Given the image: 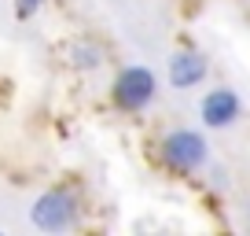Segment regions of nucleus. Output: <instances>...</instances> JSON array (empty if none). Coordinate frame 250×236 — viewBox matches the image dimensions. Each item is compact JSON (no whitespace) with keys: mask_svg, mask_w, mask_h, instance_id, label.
Segmentation results:
<instances>
[{"mask_svg":"<svg viewBox=\"0 0 250 236\" xmlns=\"http://www.w3.org/2000/svg\"><path fill=\"white\" fill-rule=\"evenodd\" d=\"M30 225H37L41 233H66L78 225V199L62 189L41 192L30 203Z\"/></svg>","mask_w":250,"mask_h":236,"instance_id":"1","label":"nucleus"},{"mask_svg":"<svg viewBox=\"0 0 250 236\" xmlns=\"http://www.w3.org/2000/svg\"><path fill=\"white\" fill-rule=\"evenodd\" d=\"M210 148H206V137L195 129H173L162 141V163L177 173H195L206 163Z\"/></svg>","mask_w":250,"mask_h":236,"instance_id":"2","label":"nucleus"},{"mask_svg":"<svg viewBox=\"0 0 250 236\" xmlns=\"http://www.w3.org/2000/svg\"><path fill=\"white\" fill-rule=\"evenodd\" d=\"M155 93H158V81H155V74H151L147 67H125L114 78V103L125 107V111L151 107Z\"/></svg>","mask_w":250,"mask_h":236,"instance_id":"3","label":"nucleus"},{"mask_svg":"<svg viewBox=\"0 0 250 236\" xmlns=\"http://www.w3.org/2000/svg\"><path fill=\"white\" fill-rule=\"evenodd\" d=\"M199 115H203V126L206 129H228L239 122L243 115V100L235 89H210V93L203 96V103H199Z\"/></svg>","mask_w":250,"mask_h":236,"instance_id":"4","label":"nucleus"},{"mask_svg":"<svg viewBox=\"0 0 250 236\" xmlns=\"http://www.w3.org/2000/svg\"><path fill=\"white\" fill-rule=\"evenodd\" d=\"M203 78H206V55L203 52L184 48V52H177L169 59V85L173 89H191V85H199Z\"/></svg>","mask_w":250,"mask_h":236,"instance_id":"5","label":"nucleus"},{"mask_svg":"<svg viewBox=\"0 0 250 236\" xmlns=\"http://www.w3.org/2000/svg\"><path fill=\"white\" fill-rule=\"evenodd\" d=\"M70 55H74V67H78V71H92V67L103 63V59H100V48H96V45H74Z\"/></svg>","mask_w":250,"mask_h":236,"instance_id":"6","label":"nucleus"},{"mask_svg":"<svg viewBox=\"0 0 250 236\" xmlns=\"http://www.w3.org/2000/svg\"><path fill=\"white\" fill-rule=\"evenodd\" d=\"M44 4V0H19L15 4V11H19V19H30V15H37V8Z\"/></svg>","mask_w":250,"mask_h":236,"instance_id":"7","label":"nucleus"}]
</instances>
